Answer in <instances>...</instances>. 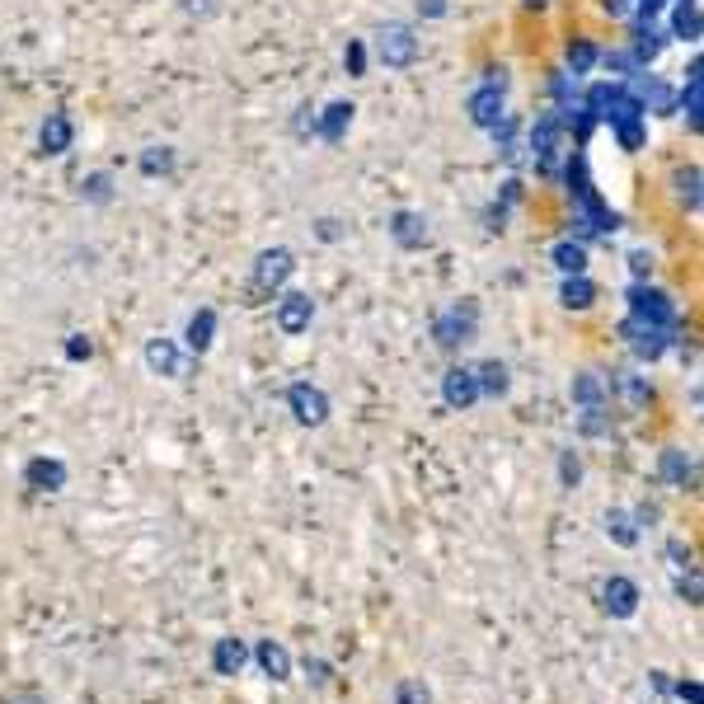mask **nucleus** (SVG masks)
Returning a JSON list of instances; mask_svg holds the SVG:
<instances>
[{"label":"nucleus","mask_w":704,"mask_h":704,"mask_svg":"<svg viewBox=\"0 0 704 704\" xmlns=\"http://www.w3.org/2000/svg\"><path fill=\"white\" fill-rule=\"evenodd\" d=\"M479 338V301L475 296H460L451 306H442L432 315V343L442 352H460Z\"/></svg>","instance_id":"1"},{"label":"nucleus","mask_w":704,"mask_h":704,"mask_svg":"<svg viewBox=\"0 0 704 704\" xmlns=\"http://www.w3.org/2000/svg\"><path fill=\"white\" fill-rule=\"evenodd\" d=\"M526 155H531V165H536L540 179H559V169H564V155H568V137L564 127H559V113H540L531 132H526Z\"/></svg>","instance_id":"2"},{"label":"nucleus","mask_w":704,"mask_h":704,"mask_svg":"<svg viewBox=\"0 0 704 704\" xmlns=\"http://www.w3.org/2000/svg\"><path fill=\"white\" fill-rule=\"evenodd\" d=\"M296 273V254L287 245H273V249H259V259L249 268V306H263V301H273L277 291L291 282Z\"/></svg>","instance_id":"3"},{"label":"nucleus","mask_w":704,"mask_h":704,"mask_svg":"<svg viewBox=\"0 0 704 704\" xmlns=\"http://www.w3.org/2000/svg\"><path fill=\"white\" fill-rule=\"evenodd\" d=\"M507 85H512V80H507V66H489L484 80L465 94V118H470L479 132H489V127L507 113Z\"/></svg>","instance_id":"4"},{"label":"nucleus","mask_w":704,"mask_h":704,"mask_svg":"<svg viewBox=\"0 0 704 704\" xmlns=\"http://www.w3.org/2000/svg\"><path fill=\"white\" fill-rule=\"evenodd\" d=\"M620 343L634 352V362H662L672 348H681L686 338H681V324L676 329H662V324H643L634 315L620 320Z\"/></svg>","instance_id":"5"},{"label":"nucleus","mask_w":704,"mask_h":704,"mask_svg":"<svg viewBox=\"0 0 704 704\" xmlns=\"http://www.w3.org/2000/svg\"><path fill=\"white\" fill-rule=\"evenodd\" d=\"M625 306L634 320L643 324H662V329H676L681 324V306H676L672 291L653 287V282H629L625 287Z\"/></svg>","instance_id":"6"},{"label":"nucleus","mask_w":704,"mask_h":704,"mask_svg":"<svg viewBox=\"0 0 704 704\" xmlns=\"http://www.w3.org/2000/svg\"><path fill=\"white\" fill-rule=\"evenodd\" d=\"M376 62H381L385 71H409V66L418 62V33H414V24H404V19H390V24H381V33H376Z\"/></svg>","instance_id":"7"},{"label":"nucleus","mask_w":704,"mask_h":704,"mask_svg":"<svg viewBox=\"0 0 704 704\" xmlns=\"http://www.w3.org/2000/svg\"><path fill=\"white\" fill-rule=\"evenodd\" d=\"M141 362H146V371H151V376H165V381H188V376H193V367H198V357L179 348V338H146Z\"/></svg>","instance_id":"8"},{"label":"nucleus","mask_w":704,"mask_h":704,"mask_svg":"<svg viewBox=\"0 0 704 704\" xmlns=\"http://www.w3.org/2000/svg\"><path fill=\"white\" fill-rule=\"evenodd\" d=\"M282 404H287V414L296 418L301 428H324V423H329V395H324L315 381H291Z\"/></svg>","instance_id":"9"},{"label":"nucleus","mask_w":704,"mask_h":704,"mask_svg":"<svg viewBox=\"0 0 704 704\" xmlns=\"http://www.w3.org/2000/svg\"><path fill=\"white\" fill-rule=\"evenodd\" d=\"M273 315H277V329L287 338H301L310 334V324H315V296L310 291H277L273 296Z\"/></svg>","instance_id":"10"},{"label":"nucleus","mask_w":704,"mask_h":704,"mask_svg":"<svg viewBox=\"0 0 704 704\" xmlns=\"http://www.w3.org/2000/svg\"><path fill=\"white\" fill-rule=\"evenodd\" d=\"M676 113L686 118L690 137H700V127H704V57L700 52L690 57L686 80H681V90H676Z\"/></svg>","instance_id":"11"},{"label":"nucleus","mask_w":704,"mask_h":704,"mask_svg":"<svg viewBox=\"0 0 704 704\" xmlns=\"http://www.w3.org/2000/svg\"><path fill=\"white\" fill-rule=\"evenodd\" d=\"M352 123H357V104L352 99H329V104L315 113V141H324V146H343L352 132Z\"/></svg>","instance_id":"12"},{"label":"nucleus","mask_w":704,"mask_h":704,"mask_svg":"<svg viewBox=\"0 0 704 704\" xmlns=\"http://www.w3.org/2000/svg\"><path fill=\"white\" fill-rule=\"evenodd\" d=\"M601 611L611 615V620H634L639 615V601H643V592H639V582L634 578H625V573H615V578H606L601 582Z\"/></svg>","instance_id":"13"},{"label":"nucleus","mask_w":704,"mask_h":704,"mask_svg":"<svg viewBox=\"0 0 704 704\" xmlns=\"http://www.w3.org/2000/svg\"><path fill=\"white\" fill-rule=\"evenodd\" d=\"M385 230H390V240H395V249H404V254H418V249L428 245V216L418 212V207H399V212H390V221H385Z\"/></svg>","instance_id":"14"},{"label":"nucleus","mask_w":704,"mask_h":704,"mask_svg":"<svg viewBox=\"0 0 704 704\" xmlns=\"http://www.w3.org/2000/svg\"><path fill=\"white\" fill-rule=\"evenodd\" d=\"M658 479L667 484V489L695 493V484H700V465H695V456H690L686 446H667V451L658 456Z\"/></svg>","instance_id":"15"},{"label":"nucleus","mask_w":704,"mask_h":704,"mask_svg":"<svg viewBox=\"0 0 704 704\" xmlns=\"http://www.w3.org/2000/svg\"><path fill=\"white\" fill-rule=\"evenodd\" d=\"M667 43H672V38H667V29H662L658 19H634V29H629V43L625 47L634 52V62L648 71V66H653L662 52H667Z\"/></svg>","instance_id":"16"},{"label":"nucleus","mask_w":704,"mask_h":704,"mask_svg":"<svg viewBox=\"0 0 704 704\" xmlns=\"http://www.w3.org/2000/svg\"><path fill=\"white\" fill-rule=\"evenodd\" d=\"M442 404L451 414H470L479 404V381H475V367H451L442 376Z\"/></svg>","instance_id":"17"},{"label":"nucleus","mask_w":704,"mask_h":704,"mask_svg":"<svg viewBox=\"0 0 704 704\" xmlns=\"http://www.w3.org/2000/svg\"><path fill=\"white\" fill-rule=\"evenodd\" d=\"M19 479H24V489H33V493H62L71 470H66L62 456H33Z\"/></svg>","instance_id":"18"},{"label":"nucleus","mask_w":704,"mask_h":704,"mask_svg":"<svg viewBox=\"0 0 704 704\" xmlns=\"http://www.w3.org/2000/svg\"><path fill=\"white\" fill-rule=\"evenodd\" d=\"M71 146H76V123L66 108H52L38 123V155H66Z\"/></svg>","instance_id":"19"},{"label":"nucleus","mask_w":704,"mask_h":704,"mask_svg":"<svg viewBox=\"0 0 704 704\" xmlns=\"http://www.w3.org/2000/svg\"><path fill=\"white\" fill-rule=\"evenodd\" d=\"M521 198H526V184L521 179H503V188H498V198L479 212V221H484V230L489 235H503L507 230V221H512V212L521 207Z\"/></svg>","instance_id":"20"},{"label":"nucleus","mask_w":704,"mask_h":704,"mask_svg":"<svg viewBox=\"0 0 704 704\" xmlns=\"http://www.w3.org/2000/svg\"><path fill=\"white\" fill-rule=\"evenodd\" d=\"M634 85V94H639V104H643V113H653V118H672L676 113V90L667 85V80H658V76H634L629 80Z\"/></svg>","instance_id":"21"},{"label":"nucleus","mask_w":704,"mask_h":704,"mask_svg":"<svg viewBox=\"0 0 704 704\" xmlns=\"http://www.w3.org/2000/svg\"><path fill=\"white\" fill-rule=\"evenodd\" d=\"M216 310L212 306H198L193 315H188V324H184V352H193V357H207L212 352V343H216Z\"/></svg>","instance_id":"22"},{"label":"nucleus","mask_w":704,"mask_h":704,"mask_svg":"<svg viewBox=\"0 0 704 704\" xmlns=\"http://www.w3.org/2000/svg\"><path fill=\"white\" fill-rule=\"evenodd\" d=\"M606 390H611V395H625V404H634V409H648V404L658 399L653 381L639 376V371H611V376H606Z\"/></svg>","instance_id":"23"},{"label":"nucleus","mask_w":704,"mask_h":704,"mask_svg":"<svg viewBox=\"0 0 704 704\" xmlns=\"http://www.w3.org/2000/svg\"><path fill=\"white\" fill-rule=\"evenodd\" d=\"M704 33V15H700V0H672V24H667V38L676 43H700Z\"/></svg>","instance_id":"24"},{"label":"nucleus","mask_w":704,"mask_h":704,"mask_svg":"<svg viewBox=\"0 0 704 704\" xmlns=\"http://www.w3.org/2000/svg\"><path fill=\"white\" fill-rule=\"evenodd\" d=\"M601 531H606V540H615L620 550H634L643 540L639 521H634V512L629 507H606V517H601Z\"/></svg>","instance_id":"25"},{"label":"nucleus","mask_w":704,"mask_h":704,"mask_svg":"<svg viewBox=\"0 0 704 704\" xmlns=\"http://www.w3.org/2000/svg\"><path fill=\"white\" fill-rule=\"evenodd\" d=\"M568 399H573L578 409H592V404H611L606 376H601V371H578V376L568 381Z\"/></svg>","instance_id":"26"},{"label":"nucleus","mask_w":704,"mask_h":704,"mask_svg":"<svg viewBox=\"0 0 704 704\" xmlns=\"http://www.w3.org/2000/svg\"><path fill=\"white\" fill-rule=\"evenodd\" d=\"M700 184H704L700 165H676V174H672V193H676V202H681V207H686L690 216H700V202H704Z\"/></svg>","instance_id":"27"},{"label":"nucleus","mask_w":704,"mask_h":704,"mask_svg":"<svg viewBox=\"0 0 704 704\" xmlns=\"http://www.w3.org/2000/svg\"><path fill=\"white\" fill-rule=\"evenodd\" d=\"M475 381H479V399H503L507 390H512V371H507V362H498V357H484L475 367Z\"/></svg>","instance_id":"28"},{"label":"nucleus","mask_w":704,"mask_h":704,"mask_svg":"<svg viewBox=\"0 0 704 704\" xmlns=\"http://www.w3.org/2000/svg\"><path fill=\"white\" fill-rule=\"evenodd\" d=\"M597 296H601V291H597V282H592L587 273L564 277V282H559V306H564V310H578V315H582V310L597 306Z\"/></svg>","instance_id":"29"},{"label":"nucleus","mask_w":704,"mask_h":704,"mask_svg":"<svg viewBox=\"0 0 704 704\" xmlns=\"http://www.w3.org/2000/svg\"><path fill=\"white\" fill-rule=\"evenodd\" d=\"M517 132H521V118H517V113H503V118H498V123L489 127L493 151H498V160H503V165H517V160H521Z\"/></svg>","instance_id":"30"},{"label":"nucleus","mask_w":704,"mask_h":704,"mask_svg":"<svg viewBox=\"0 0 704 704\" xmlns=\"http://www.w3.org/2000/svg\"><path fill=\"white\" fill-rule=\"evenodd\" d=\"M113 198H118L113 169H90V174L80 179V202H85V207H108Z\"/></svg>","instance_id":"31"},{"label":"nucleus","mask_w":704,"mask_h":704,"mask_svg":"<svg viewBox=\"0 0 704 704\" xmlns=\"http://www.w3.org/2000/svg\"><path fill=\"white\" fill-rule=\"evenodd\" d=\"M137 169H141V179H169L179 169V151L174 146H146L137 155Z\"/></svg>","instance_id":"32"},{"label":"nucleus","mask_w":704,"mask_h":704,"mask_svg":"<svg viewBox=\"0 0 704 704\" xmlns=\"http://www.w3.org/2000/svg\"><path fill=\"white\" fill-rule=\"evenodd\" d=\"M249 662V648L240 639H216L212 648V672L216 676H240Z\"/></svg>","instance_id":"33"},{"label":"nucleus","mask_w":704,"mask_h":704,"mask_svg":"<svg viewBox=\"0 0 704 704\" xmlns=\"http://www.w3.org/2000/svg\"><path fill=\"white\" fill-rule=\"evenodd\" d=\"M597 57H601V47L592 43V38H568V47H564V71L568 76H592V66H597Z\"/></svg>","instance_id":"34"},{"label":"nucleus","mask_w":704,"mask_h":704,"mask_svg":"<svg viewBox=\"0 0 704 704\" xmlns=\"http://www.w3.org/2000/svg\"><path fill=\"white\" fill-rule=\"evenodd\" d=\"M254 662H259V672L268 676V681H287L291 676V658H287V648L273 639H263L259 648H254Z\"/></svg>","instance_id":"35"},{"label":"nucleus","mask_w":704,"mask_h":704,"mask_svg":"<svg viewBox=\"0 0 704 704\" xmlns=\"http://www.w3.org/2000/svg\"><path fill=\"white\" fill-rule=\"evenodd\" d=\"M550 263L564 277L587 273V245H578V240H559V245H550Z\"/></svg>","instance_id":"36"},{"label":"nucleus","mask_w":704,"mask_h":704,"mask_svg":"<svg viewBox=\"0 0 704 704\" xmlns=\"http://www.w3.org/2000/svg\"><path fill=\"white\" fill-rule=\"evenodd\" d=\"M597 66H606V71H611L606 80H634V76H643V66L634 62V52H629V47H611V52H601Z\"/></svg>","instance_id":"37"},{"label":"nucleus","mask_w":704,"mask_h":704,"mask_svg":"<svg viewBox=\"0 0 704 704\" xmlns=\"http://www.w3.org/2000/svg\"><path fill=\"white\" fill-rule=\"evenodd\" d=\"M578 432L587 442L597 437H611V404H592V409H578Z\"/></svg>","instance_id":"38"},{"label":"nucleus","mask_w":704,"mask_h":704,"mask_svg":"<svg viewBox=\"0 0 704 704\" xmlns=\"http://www.w3.org/2000/svg\"><path fill=\"white\" fill-rule=\"evenodd\" d=\"M545 90H550L554 108H568V104H578V99H582L578 76H568L564 66H554V71H550V80H545Z\"/></svg>","instance_id":"39"},{"label":"nucleus","mask_w":704,"mask_h":704,"mask_svg":"<svg viewBox=\"0 0 704 704\" xmlns=\"http://www.w3.org/2000/svg\"><path fill=\"white\" fill-rule=\"evenodd\" d=\"M615 132V146L625 155H634V151H643L648 146V118H634V123H620V127H611Z\"/></svg>","instance_id":"40"},{"label":"nucleus","mask_w":704,"mask_h":704,"mask_svg":"<svg viewBox=\"0 0 704 704\" xmlns=\"http://www.w3.org/2000/svg\"><path fill=\"white\" fill-rule=\"evenodd\" d=\"M367 62H371L367 43H362V38H348V43H343V71H348L352 80H362L367 76Z\"/></svg>","instance_id":"41"},{"label":"nucleus","mask_w":704,"mask_h":704,"mask_svg":"<svg viewBox=\"0 0 704 704\" xmlns=\"http://www.w3.org/2000/svg\"><path fill=\"white\" fill-rule=\"evenodd\" d=\"M672 587H676V597L686 601V606H700V568L686 564L681 573H672Z\"/></svg>","instance_id":"42"},{"label":"nucleus","mask_w":704,"mask_h":704,"mask_svg":"<svg viewBox=\"0 0 704 704\" xmlns=\"http://www.w3.org/2000/svg\"><path fill=\"white\" fill-rule=\"evenodd\" d=\"M629 273H634V282H653V268H658V254L653 249H629L625 254Z\"/></svg>","instance_id":"43"},{"label":"nucleus","mask_w":704,"mask_h":704,"mask_svg":"<svg viewBox=\"0 0 704 704\" xmlns=\"http://www.w3.org/2000/svg\"><path fill=\"white\" fill-rule=\"evenodd\" d=\"M578 484H582V460L568 446V451H559V489H578Z\"/></svg>","instance_id":"44"},{"label":"nucleus","mask_w":704,"mask_h":704,"mask_svg":"<svg viewBox=\"0 0 704 704\" xmlns=\"http://www.w3.org/2000/svg\"><path fill=\"white\" fill-rule=\"evenodd\" d=\"M315 113H320L315 104L296 108V113H291V137H296V141H315Z\"/></svg>","instance_id":"45"},{"label":"nucleus","mask_w":704,"mask_h":704,"mask_svg":"<svg viewBox=\"0 0 704 704\" xmlns=\"http://www.w3.org/2000/svg\"><path fill=\"white\" fill-rule=\"evenodd\" d=\"M395 704H432V690L423 681H399L395 686Z\"/></svg>","instance_id":"46"},{"label":"nucleus","mask_w":704,"mask_h":704,"mask_svg":"<svg viewBox=\"0 0 704 704\" xmlns=\"http://www.w3.org/2000/svg\"><path fill=\"white\" fill-rule=\"evenodd\" d=\"M62 352H66V362H90V357H94V343H90V334H66Z\"/></svg>","instance_id":"47"},{"label":"nucleus","mask_w":704,"mask_h":704,"mask_svg":"<svg viewBox=\"0 0 704 704\" xmlns=\"http://www.w3.org/2000/svg\"><path fill=\"white\" fill-rule=\"evenodd\" d=\"M188 19H216L221 15V0H174Z\"/></svg>","instance_id":"48"},{"label":"nucleus","mask_w":704,"mask_h":704,"mask_svg":"<svg viewBox=\"0 0 704 704\" xmlns=\"http://www.w3.org/2000/svg\"><path fill=\"white\" fill-rule=\"evenodd\" d=\"M315 235H320L324 245H338L348 230H343V221H338V216H320V221H315Z\"/></svg>","instance_id":"49"},{"label":"nucleus","mask_w":704,"mask_h":704,"mask_svg":"<svg viewBox=\"0 0 704 704\" xmlns=\"http://www.w3.org/2000/svg\"><path fill=\"white\" fill-rule=\"evenodd\" d=\"M667 564H672V573H681V568L690 564V545L681 536H672L667 540Z\"/></svg>","instance_id":"50"},{"label":"nucleus","mask_w":704,"mask_h":704,"mask_svg":"<svg viewBox=\"0 0 704 704\" xmlns=\"http://www.w3.org/2000/svg\"><path fill=\"white\" fill-rule=\"evenodd\" d=\"M634 521H639V531H653V526L662 521V507L658 503H639V507H634Z\"/></svg>","instance_id":"51"},{"label":"nucleus","mask_w":704,"mask_h":704,"mask_svg":"<svg viewBox=\"0 0 704 704\" xmlns=\"http://www.w3.org/2000/svg\"><path fill=\"white\" fill-rule=\"evenodd\" d=\"M446 10H451L446 0H414V15L418 19H446Z\"/></svg>","instance_id":"52"},{"label":"nucleus","mask_w":704,"mask_h":704,"mask_svg":"<svg viewBox=\"0 0 704 704\" xmlns=\"http://www.w3.org/2000/svg\"><path fill=\"white\" fill-rule=\"evenodd\" d=\"M676 695H681V700L686 704H704V690H700V681H676Z\"/></svg>","instance_id":"53"},{"label":"nucleus","mask_w":704,"mask_h":704,"mask_svg":"<svg viewBox=\"0 0 704 704\" xmlns=\"http://www.w3.org/2000/svg\"><path fill=\"white\" fill-rule=\"evenodd\" d=\"M601 10H606L611 19H629L634 15V0H601Z\"/></svg>","instance_id":"54"},{"label":"nucleus","mask_w":704,"mask_h":704,"mask_svg":"<svg viewBox=\"0 0 704 704\" xmlns=\"http://www.w3.org/2000/svg\"><path fill=\"white\" fill-rule=\"evenodd\" d=\"M306 672H310V681H315V686H329V662L306 658Z\"/></svg>","instance_id":"55"},{"label":"nucleus","mask_w":704,"mask_h":704,"mask_svg":"<svg viewBox=\"0 0 704 704\" xmlns=\"http://www.w3.org/2000/svg\"><path fill=\"white\" fill-rule=\"evenodd\" d=\"M5 704H43V695H10Z\"/></svg>","instance_id":"56"},{"label":"nucleus","mask_w":704,"mask_h":704,"mask_svg":"<svg viewBox=\"0 0 704 704\" xmlns=\"http://www.w3.org/2000/svg\"><path fill=\"white\" fill-rule=\"evenodd\" d=\"M526 10H550V0H521Z\"/></svg>","instance_id":"57"}]
</instances>
